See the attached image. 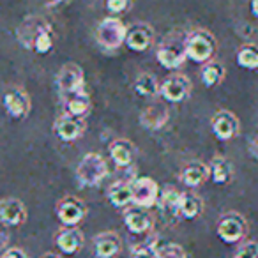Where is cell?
Masks as SVG:
<instances>
[{
	"instance_id": "1",
	"label": "cell",
	"mask_w": 258,
	"mask_h": 258,
	"mask_svg": "<svg viewBox=\"0 0 258 258\" xmlns=\"http://www.w3.org/2000/svg\"><path fill=\"white\" fill-rule=\"evenodd\" d=\"M16 39L23 48L32 50L39 55H46L55 46L53 27L41 16H30L16 30Z\"/></svg>"
},
{
	"instance_id": "2",
	"label": "cell",
	"mask_w": 258,
	"mask_h": 258,
	"mask_svg": "<svg viewBox=\"0 0 258 258\" xmlns=\"http://www.w3.org/2000/svg\"><path fill=\"white\" fill-rule=\"evenodd\" d=\"M184 46H186L187 60L195 62V64H207L214 58L216 51H218V41L211 30L193 29L186 34Z\"/></svg>"
},
{
	"instance_id": "3",
	"label": "cell",
	"mask_w": 258,
	"mask_h": 258,
	"mask_svg": "<svg viewBox=\"0 0 258 258\" xmlns=\"http://www.w3.org/2000/svg\"><path fill=\"white\" fill-rule=\"evenodd\" d=\"M110 173L106 159L97 152H87L76 166V180L82 187H97Z\"/></svg>"
},
{
	"instance_id": "4",
	"label": "cell",
	"mask_w": 258,
	"mask_h": 258,
	"mask_svg": "<svg viewBox=\"0 0 258 258\" xmlns=\"http://www.w3.org/2000/svg\"><path fill=\"white\" fill-rule=\"evenodd\" d=\"M186 36H180L179 32H172L166 36L156 48V58L166 69H179L187 60L186 46H184Z\"/></svg>"
},
{
	"instance_id": "5",
	"label": "cell",
	"mask_w": 258,
	"mask_h": 258,
	"mask_svg": "<svg viewBox=\"0 0 258 258\" xmlns=\"http://www.w3.org/2000/svg\"><path fill=\"white\" fill-rule=\"evenodd\" d=\"M125 34L127 27L124 25L120 18L117 16H106L99 22L96 29V41L103 50L115 51L125 44Z\"/></svg>"
},
{
	"instance_id": "6",
	"label": "cell",
	"mask_w": 258,
	"mask_h": 258,
	"mask_svg": "<svg viewBox=\"0 0 258 258\" xmlns=\"http://www.w3.org/2000/svg\"><path fill=\"white\" fill-rule=\"evenodd\" d=\"M247 221L240 212L230 211L223 214L218 221V237L226 244H237L247 235Z\"/></svg>"
},
{
	"instance_id": "7",
	"label": "cell",
	"mask_w": 258,
	"mask_h": 258,
	"mask_svg": "<svg viewBox=\"0 0 258 258\" xmlns=\"http://www.w3.org/2000/svg\"><path fill=\"white\" fill-rule=\"evenodd\" d=\"M87 204L75 195L62 197L55 205V214L64 226H78L87 216Z\"/></svg>"
},
{
	"instance_id": "8",
	"label": "cell",
	"mask_w": 258,
	"mask_h": 258,
	"mask_svg": "<svg viewBox=\"0 0 258 258\" xmlns=\"http://www.w3.org/2000/svg\"><path fill=\"white\" fill-rule=\"evenodd\" d=\"M193 90V83L182 73H172L170 76H166L161 83L159 89V96L168 103H182L191 96Z\"/></svg>"
},
{
	"instance_id": "9",
	"label": "cell",
	"mask_w": 258,
	"mask_h": 258,
	"mask_svg": "<svg viewBox=\"0 0 258 258\" xmlns=\"http://www.w3.org/2000/svg\"><path fill=\"white\" fill-rule=\"evenodd\" d=\"M131 191H133V205L144 209H151L158 205L159 195V184L151 177H135L131 179Z\"/></svg>"
},
{
	"instance_id": "10",
	"label": "cell",
	"mask_w": 258,
	"mask_h": 258,
	"mask_svg": "<svg viewBox=\"0 0 258 258\" xmlns=\"http://www.w3.org/2000/svg\"><path fill=\"white\" fill-rule=\"evenodd\" d=\"M211 129L218 140L230 142L239 137L240 133V120L233 111L218 110L211 118Z\"/></svg>"
},
{
	"instance_id": "11",
	"label": "cell",
	"mask_w": 258,
	"mask_h": 258,
	"mask_svg": "<svg viewBox=\"0 0 258 258\" xmlns=\"http://www.w3.org/2000/svg\"><path fill=\"white\" fill-rule=\"evenodd\" d=\"M2 103H4V110L8 111V115L15 120L27 118L30 113V108H32L29 92L23 90L22 87H11L6 90Z\"/></svg>"
},
{
	"instance_id": "12",
	"label": "cell",
	"mask_w": 258,
	"mask_h": 258,
	"mask_svg": "<svg viewBox=\"0 0 258 258\" xmlns=\"http://www.w3.org/2000/svg\"><path fill=\"white\" fill-rule=\"evenodd\" d=\"M58 90L62 94H75L83 90L85 85V73H83L82 66L76 64V62H68L60 68L57 78H55Z\"/></svg>"
},
{
	"instance_id": "13",
	"label": "cell",
	"mask_w": 258,
	"mask_h": 258,
	"mask_svg": "<svg viewBox=\"0 0 258 258\" xmlns=\"http://www.w3.org/2000/svg\"><path fill=\"white\" fill-rule=\"evenodd\" d=\"M156 32L149 23L137 22L133 25L127 27V34H125V46L131 51H147L149 48L154 44Z\"/></svg>"
},
{
	"instance_id": "14",
	"label": "cell",
	"mask_w": 258,
	"mask_h": 258,
	"mask_svg": "<svg viewBox=\"0 0 258 258\" xmlns=\"http://www.w3.org/2000/svg\"><path fill=\"white\" fill-rule=\"evenodd\" d=\"M124 225L127 226L131 233L144 235V233H149L154 228V216L149 209L131 205L124 211Z\"/></svg>"
},
{
	"instance_id": "15",
	"label": "cell",
	"mask_w": 258,
	"mask_h": 258,
	"mask_svg": "<svg viewBox=\"0 0 258 258\" xmlns=\"http://www.w3.org/2000/svg\"><path fill=\"white\" fill-rule=\"evenodd\" d=\"M53 131L62 142L71 144V142H76L83 137V133H85V120L73 117L69 113H62L55 118Z\"/></svg>"
},
{
	"instance_id": "16",
	"label": "cell",
	"mask_w": 258,
	"mask_h": 258,
	"mask_svg": "<svg viewBox=\"0 0 258 258\" xmlns=\"http://www.w3.org/2000/svg\"><path fill=\"white\" fill-rule=\"evenodd\" d=\"M29 218L25 204L18 198H2L0 200V221L8 226H22Z\"/></svg>"
},
{
	"instance_id": "17",
	"label": "cell",
	"mask_w": 258,
	"mask_h": 258,
	"mask_svg": "<svg viewBox=\"0 0 258 258\" xmlns=\"http://www.w3.org/2000/svg\"><path fill=\"white\" fill-rule=\"evenodd\" d=\"M55 244L66 254H76L85 246V235L78 226H62L55 233Z\"/></svg>"
},
{
	"instance_id": "18",
	"label": "cell",
	"mask_w": 258,
	"mask_h": 258,
	"mask_svg": "<svg viewBox=\"0 0 258 258\" xmlns=\"http://www.w3.org/2000/svg\"><path fill=\"white\" fill-rule=\"evenodd\" d=\"M108 152H110L111 161H113V165L117 168H129V166H133L138 154L133 142L125 140V138H117V140L111 142L108 145Z\"/></svg>"
},
{
	"instance_id": "19",
	"label": "cell",
	"mask_w": 258,
	"mask_h": 258,
	"mask_svg": "<svg viewBox=\"0 0 258 258\" xmlns=\"http://www.w3.org/2000/svg\"><path fill=\"white\" fill-rule=\"evenodd\" d=\"M122 249V239L117 232H101L94 237V254L96 258H115Z\"/></svg>"
},
{
	"instance_id": "20",
	"label": "cell",
	"mask_w": 258,
	"mask_h": 258,
	"mask_svg": "<svg viewBox=\"0 0 258 258\" xmlns=\"http://www.w3.org/2000/svg\"><path fill=\"white\" fill-rule=\"evenodd\" d=\"M170 120V111L163 103L149 104L140 115V124L149 131H159Z\"/></svg>"
},
{
	"instance_id": "21",
	"label": "cell",
	"mask_w": 258,
	"mask_h": 258,
	"mask_svg": "<svg viewBox=\"0 0 258 258\" xmlns=\"http://www.w3.org/2000/svg\"><path fill=\"white\" fill-rule=\"evenodd\" d=\"M211 179V170L209 165L202 161H189L184 165L182 172H180V180H182L184 186L187 187H200L204 182Z\"/></svg>"
},
{
	"instance_id": "22",
	"label": "cell",
	"mask_w": 258,
	"mask_h": 258,
	"mask_svg": "<svg viewBox=\"0 0 258 258\" xmlns=\"http://www.w3.org/2000/svg\"><path fill=\"white\" fill-rule=\"evenodd\" d=\"M180 197H182V191L175 189L173 186H166L165 189H161V195H159V200H158V207L166 219L180 218L179 216Z\"/></svg>"
},
{
	"instance_id": "23",
	"label": "cell",
	"mask_w": 258,
	"mask_h": 258,
	"mask_svg": "<svg viewBox=\"0 0 258 258\" xmlns=\"http://www.w3.org/2000/svg\"><path fill=\"white\" fill-rule=\"evenodd\" d=\"M108 202L117 209H127L133 205L131 180H115L108 187Z\"/></svg>"
},
{
	"instance_id": "24",
	"label": "cell",
	"mask_w": 258,
	"mask_h": 258,
	"mask_svg": "<svg viewBox=\"0 0 258 258\" xmlns=\"http://www.w3.org/2000/svg\"><path fill=\"white\" fill-rule=\"evenodd\" d=\"M92 110V101L89 94L80 90V92L69 94V99H66V113L73 115L76 118H85Z\"/></svg>"
},
{
	"instance_id": "25",
	"label": "cell",
	"mask_w": 258,
	"mask_h": 258,
	"mask_svg": "<svg viewBox=\"0 0 258 258\" xmlns=\"http://www.w3.org/2000/svg\"><path fill=\"white\" fill-rule=\"evenodd\" d=\"M209 170H211V179L214 184L218 186H225L230 180L233 179V165L225 158V156H216L212 158L211 165H209Z\"/></svg>"
},
{
	"instance_id": "26",
	"label": "cell",
	"mask_w": 258,
	"mask_h": 258,
	"mask_svg": "<svg viewBox=\"0 0 258 258\" xmlns=\"http://www.w3.org/2000/svg\"><path fill=\"white\" fill-rule=\"evenodd\" d=\"M204 212V200L202 197H198L197 193L191 191H184L180 197V205H179V216L182 219H197Z\"/></svg>"
},
{
	"instance_id": "27",
	"label": "cell",
	"mask_w": 258,
	"mask_h": 258,
	"mask_svg": "<svg viewBox=\"0 0 258 258\" xmlns=\"http://www.w3.org/2000/svg\"><path fill=\"white\" fill-rule=\"evenodd\" d=\"M225 76H226L225 66L218 60H211V62H207V64H204L202 73H200L202 83H204L207 89H214V87L221 85Z\"/></svg>"
},
{
	"instance_id": "28",
	"label": "cell",
	"mask_w": 258,
	"mask_h": 258,
	"mask_svg": "<svg viewBox=\"0 0 258 258\" xmlns=\"http://www.w3.org/2000/svg\"><path fill=\"white\" fill-rule=\"evenodd\" d=\"M159 89H161V83L152 73H142L133 83L135 94L140 97H156L159 94Z\"/></svg>"
},
{
	"instance_id": "29",
	"label": "cell",
	"mask_w": 258,
	"mask_h": 258,
	"mask_svg": "<svg viewBox=\"0 0 258 258\" xmlns=\"http://www.w3.org/2000/svg\"><path fill=\"white\" fill-rule=\"evenodd\" d=\"M235 60L239 68L247 69V71H258V44L244 43L237 50Z\"/></svg>"
},
{
	"instance_id": "30",
	"label": "cell",
	"mask_w": 258,
	"mask_h": 258,
	"mask_svg": "<svg viewBox=\"0 0 258 258\" xmlns=\"http://www.w3.org/2000/svg\"><path fill=\"white\" fill-rule=\"evenodd\" d=\"M158 258H187V253L180 244L168 242L158 246Z\"/></svg>"
},
{
	"instance_id": "31",
	"label": "cell",
	"mask_w": 258,
	"mask_h": 258,
	"mask_svg": "<svg viewBox=\"0 0 258 258\" xmlns=\"http://www.w3.org/2000/svg\"><path fill=\"white\" fill-rule=\"evenodd\" d=\"M131 258H158V246L154 242L135 244L131 247Z\"/></svg>"
},
{
	"instance_id": "32",
	"label": "cell",
	"mask_w": 258,
	"mask_h": 258,
	"mask_svg": "<svg viewBox=\"0 0 258 258\" xmlns=\"http://www.w3.org/2000/svg\"><path fill=\"white\" fill-rule=\"evenodd\" d=\"M235 258H258V242L256 240H246L235 251Z\"/></svg>"
},
{
	"instance_id": "33",
	"label": "cell",
	"mask_w": 258,
	"mask_h": 258,
	"mask_svg": "<svg viewBox=\"0 0 258 258\" xmlns=\"http://www.w3.org/2000/svg\"><path fill=\"white\" fill-rule=\"evenodd\" d=\"M104 6L111 15H122L133 8V0H104Z\"/></svg>"
},
{
	"instance_id": "34",
	"label": "cell",
	"mask_w": 258,
	"mask_h": 258,
	"mask_svg": "<svg viewBox=\"0 0 258 258\" xmlns=\"http://www.w3.org/2000/svg\"><path fill=\"white\" fill-rule=\"evenodd\" d=\"M0 258H29V254H27L22 247L13 246V247H8V249L2 253V256Z\"/></svg>"
},
{
	"instance_id": "35",
	"label": "cell",
	"mask_w": 258,
	"mask_h": 258,
	"mask_svg": "<svg viewBox=\"0 0 258 258\" xmlns=\"http://www.w3.org/2000/svg\"><path fill=\"white\" fill-rule=\"evenodd\" d=\"M249 152H251V156H253V158L258 159V133L254 135L253 138H251V142H249Z\"/></svg>"
},
{
	"instance_id": "36",
	"label": "cell",
	"mask_w": 258,
	"mask_h": 258,
	"mask_svg": "<svg viewBox=\"0 0 258 258\" xmlns=\"http://www.w3.org/2000/svg\"><path fill=\"white\" fill-rule=\"evenodd\" d=\"M249 11L254 18H258V0H249Z\"/></svg>"
},
{
	"instance_id": "37",
	"label": "cell",
	"mask_w": 258,
	"mask_h": 258,
	"mask_svg": "<svg viewBox=\"0 0 258 258\" xmlns=\"http://www.w3.org/2000/svg\"><path fill=\"white\" fill-rule=\"evenodd\" d=\"M46 8H55V6H58L60 2H64V0H41Z\"/></svg>"
},
{
	"instance_id": "38",
	"label": "cell",
	"mask_w": 258,
	"mask_h": 258,
	"mask_svg": "<svg viewBox=\"0 0 258 258\" xmlns=\"http://www.w3.org/2000/svg\"><path fill=\"white\" fill-rule=\"evenodd\" d=\"M41 258H60V256H58V254H55V253H44Z\"/></svg>"
}]
</instances>
